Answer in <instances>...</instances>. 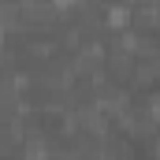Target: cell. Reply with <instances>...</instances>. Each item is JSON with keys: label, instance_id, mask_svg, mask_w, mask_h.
I'll list each match as a JSON object with an SVG mask.
<instances>
[{"label": "cell", "instance_id": "cell-1", "mask_svg": "<svg viewBox=\"0 0 160 160\" xmlns=\"http://www.w3.org/2000/svg\"><path fill=\"white\" fill-rule=\"evenodd\" d=\"M134 19L138 22H160V4H138L134 8Z\"/></svg>", "mask_w": 160, "mask_h": 160}]
</instances>
